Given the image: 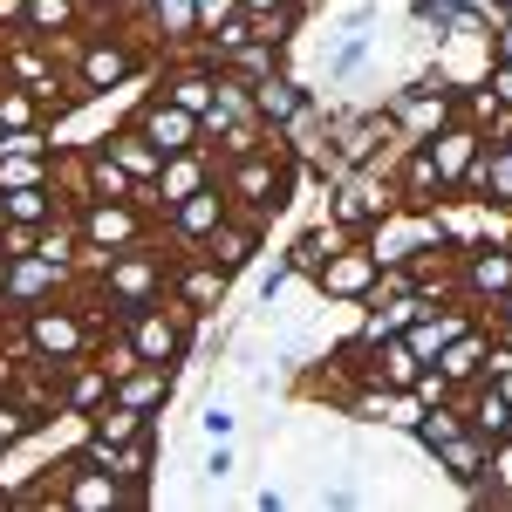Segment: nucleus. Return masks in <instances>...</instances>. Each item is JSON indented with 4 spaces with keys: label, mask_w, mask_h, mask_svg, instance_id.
Masks as SVG:
<instances>
[{
    "label": "nucleus",
    "mask_w": 512,
    "mask_h": 512,
    "mask_svg": "<svg viewBox=\"0 0 512 512\" xmlns=\"http://www.w3.org/2000/svg\"><path fill=\"white\" fill-rule=\"evenodd\" d=\"M219 192H226V205H233V212L260 219V226H274L280 212L294 205V192H301V164H294L274 137H267L260 151L219 164Z\"/></svg>",
    "instance_id": "nucleus-1"
},
{
    "label": "nucleus",
    "mask_w": 512,
    "mask_h": 512,
    "mask_svg": "<svg viewBox=\"0 0 512 512\" xmlns=\"http://www.w3.org/2000/svg\"><path fill=\"white\" fill-rule=\"evenodd\" d=\"M62 55H69V96H76V110L96 103V96H110V89H130L144 69H158L151 48H137V35H110V28H82Z\"/></svg>",
    "instance_id": "nucleus-2"
},
{
    "label": "nucleus",
    "mask_w": 512,
    "mask_h": 512,
    "mask_svg": "<svg viewBox=\"0 0 512 512\" xmlns=\"http://www.w3.org/2000/svg\"><path fill=\"white\" fill-rule=\"evenodd\" d=\"M96 321H89V308H82L76 294H62V301H41V308H28V315L14 321V342H21V355L28 362H41V369H69V362H82V355H96Z\"/></svg>",
    "instance_id": "nucleus-3"
},
{
    "label": "nucleus",
    "mask_w": 512,
    "mask_h": 512,
    "mask_svg": "<svg viewBox=\"0 0 512 512\" xmlns=\"http://www.w3.org/2000/svg\"><path fill=\"white\" fill-rule=\"evenodd\" d=\"M89 280H96L103 308L123 321L130 308H151V301H164V280H171V246H164V239L123 246V253H110V260H103V274H89Z\"/></svg>",
    "instance_id": "nucleus-4"
},
{
    "label": "nucleus",
    "mask_w": 512,
    "mask_h": 512,
    "mask_svg": "<svg viewBox=\"0 0 512 512\" xmlns=\"http://www.w3.org/2000/svg\"><path fill=\"white\" fill-rule=\"evenodd\" d=\"M117 328L130 335V349L144 355V362H164V369H185L192 349H198V315H185L171 294L151 301V308H130Z\"/></svg>",
    "instance_id": "nucleus-5"
},
{
    "label": "nucleus",
    "mask_w": 512,
    "mask_h": 512,
    "mask_svg": "<svg viewBox=\"0 0 512 512\" xmlns=\"http://www.w3.org/2000/svg\"><path fill=\"white\" fill-rule=\"evenodd\" d=\"M396 205H403V198H396V185H390V158L383 164H355L342 185H328V219H335L342 233H355V239L369 233L376 219H390Z\"/></svg>",
    "instance_id": "nucleus-6"
},
{
    "label": "nucleus",
    "mask_w": 512,
    "mask_h": 512,
    "mask_svg": "<svg viewBox=\"0 0 512 512\" xmlns=\"http://www.w3.org/2000/svg\"><path fill=\"white\" fill-rule=\"evenodd\" d=\"M76 233L89 253H123V246H144L158 239V219L130 198H82L76 205Z\"/></svg>",
    "instance_id": "nucleus-7"
},
{
    "label": "nucleus",
    "mask_w": 512,
    "mask_h": 512,
    "mask_svg": "<svg viewBox=\"0 0 512 512\" xmlns=\"http://www.w3.org/2000/svg\"><path fill=\"white\" fill-rule=\"evenodd\" d=\"M62 506L69 512H144L151 492H137V485H123L117 472H103V465H89L82 451H69V458H62Z\"/></svg>",
    "instance_id": "nucleus-8"
},
{
    "label": "nucleus",
    "mask_w": 512,
    "mask_h": 512,
    "mask_svg": "<svg viewBox=\"0 0 512 512\" xmlns=\"http://www.w3.org/2000/svg\"><path fill=\"white\" fill-rule=\"evenodd\" d=\"M76 287V267L41 260V253H7V287H0V321H21L41 301H62Z\"/></svg>",
    "instance_id": "nucleus-9"
},
{
    "label": "nucleus",
    "mask_w": 512,
    "mask_h": 512,
    "mask_svg": "<svg viewBox=\"0 0 512 512\" xmlns=\"http://www.w3.org/2000/svg\"><path fill=\"white\" fill-rule=\"evenodd\" d=\"M376 274H383V260L369 253V239H342L315 274H308V287H315L328 308H355V301H369Z\"/></svg>",
    "instance_id": "nucleus-10"
},
{
    "label": "nucleus",
    "mask_w": 512,
    "mask_h": 512,
    "mask_svg": "<svg viewBox=\"0 0 512 512\" xmlns=\"http://www.w3.org/2000/svg\"><path fill=\"white\" fill-rule=\"evenodd\" d=\"M328 144L349 164H383L403 144V130H396V117L383 103H369V110H328Z\"/></svg>",
    "instance_id": "nucleus-11"
},
{
    "label": "nucleus",
    "mask_w": 512,
    "mask_h": 512,
    "mask_svg": "<svg viewBox=\"0 0 512 512\" xmlns=\"http://www.w3.org/2000/svg\"><path fill=\"white\" fill-rule=\"evenodd\" d=\"M164 294L185 308V315L212 321L226 308V294H233V274L212 260V253H171V280H164Z\"/></svg>",
    "instance_id": "nucleus-12"
},
{
    "label": "nucleus",
    "mask_w": 512,
    "mask_h": 512,
    "mask_svg": "<svg viewBox=\"0 0 512 512\" xmlns=\"http://www.w3.org/2000/svg\"><path fill=\"white\" fill-rule=\"evenodd\" d=\"M226 212H233V205H226L219 178H212V185H198L192 198H178L171 212H158V239L171 253H205V239H212V226H219Z\"/></svg>",
    "instance_id": "nucleus-13"
},
{
    "label": "nucleus",
    "mask_w": 512,
    "mask_h": 512,
    "mask_svg": "<svg viewBox=\"0 0 512 512\" xmlns=\"http://www.w3.org/2000/svg\"><path fill=\"white\" fill-rule=\"evenodd\" d=\"M130 123H137L151 144H158L164 158H178V151H212V144H205V123H198L192 110H178L171 96H144Z\"/></svg>",
    "instance_id": "nucleus-14"
},
{
    "label": "nucleus",
    "mask_w": 512,
    "mask_h": 512,
    "mask_svg": "<svg viewBox=\"0 0 512 512\" xmlns=\"http://www.w3.org/2000/svg\"><path fill=\"white\" fill-rule=\"evenodd\" d=\"M424 151H431L437 178H444V198H465V178H472V158L485 151V137H478L465 117H451L444 130H431V137H424Z\"/></svg>",
    "instance_id": "nucleus-15"
},
{
    "label": "nucleus",
    "mask_w": 512,
    "mask_h": 512,
    "mask_svg": "<svg viewBox=\"0 0 512 512\" xmlns=\"http://www.w3.org/2000/svg\"><path fill=\"white\" fill-rule=\"evenodd\" d=\"M137 28L151 35V62L192 55V41H198V0H151Z\"/></svg>",
    "instance_id": "nucleus-16"
},
{
    "label": "nucleus",
    "mask_w": 512,
    "mask_h": 512,
    "mask_svg": "<svg viewBox=\"0 0 512 512\" xmlns=\"http://www.w3.org/2000/svg\"><path fill=\"white\" fill-rule=\"evenodd\" d=\"M212 89H219V69H212V62H198V55H171V62H158V96H171L178 110L205 117V110H212Z\"/></svg>",
    "instance_id": "nucleus-17"
},
{
    "label": "nucleus",
    "mask_w": 512,
    "mask_h": 512,
    "mask_svg": "<svg viewBox=\"0 0 512 512\" xmlns=\"http://www.w3.org/2000/svg\"><path fill=\"white\" fill-rule=\"evenodd\" d=\"M89 28V14H82V0H28L21 7V28L14 35H28V41H41V48H69V41Z\"/></svg>",
    "instance_id": "nucleus-18"
},
{
    "label": "nucleus",
    "mask_w": 512,
    "mask_h": 512,
    "mask_svg": "<svg viewBox=\"0 0 512 512\" xmlns=\"http://www.w3.org/2000/svg\"><path fill=\"white\" fill-rule=\"evenodd\" d=\"M205 253H212L226 274H246V267L267 253V226H260V219H246V212H226V219L212 226V239H205Z\"/></svg>",
    "instance_id": "nucleus-19"
},
{
    "label": "nucleus",
    "mask_w": 512,
    "mask_h": 512,
    "mask_svg": "<svg viewBox=\"0 0 512 512\" xmlns=\"http://www.w3.org/2000/svg\"><path fill=\"white\" fill-rule=\"evenodd\" d=\"M308 96H315L308 82L294 76V69H280V76L253 82V117L267 123V137H280L287 123H294V117H301V110H308Z\"/></svg>",
    "instance_id": "nucleus-20"
},
{
    "label": "nucleus",
    "mask_w": 512,
    "mask_h": 512,
    "mask_svg": "<svg viewBox=\"0 0 512 512\" xmlns=\"http://www.w3.org/2000/svg\"><path fill=\"white\" fill-rule=\"evenodd\" d=\"M431 362H437V376H444L451 390H465V383H478V376H485V362H492V335L472 321V328H465V335H451Z\"/></svg>",
    "instance_id": "nucleus-21"
},
{
    "label": "nucleus",
    "mask_w": 512,
    "mask_h": 512,
    "mask_svg": "<svg viewBox=\"0 0 512 512\" xmlns=\"http://www.w3.org/2000/svg\"><path fill=\"white\" fill-rule=\"evenodd\" d=\"M431 465H437L444 478H451L458 492H472L478 478L492 472V444H485L478 431H458V437H444V444L431 451Z\"/></svg>",
    "instance_id": "nucleus-22"
},
{
    "label": "nucleus",
    "mask_w": 512,
    "mask_h": 512,
    "mask_svg": "<svg viewBox=\"0 0 512 512\" xmlns=\"http://www.w3.org/2000/svg\"><path fill=\"white\" fill-rule=\"evenodd\" d=\"M458 410H465V431H478L485 444H499L506 424H512V403H506V390H499L492 376L465 383V390H458Z\"/></svg>",
    "instance_id": "nucleus-23"
},
{
    "label": "nucleus",
    "mask_w": 512,
    "mask_h": 512,
    "mask_svg": "<svg viewBox=\"0 0 512 512\" xmlns=\"http://www.w3.org/2000/svg\"><path fill=\"white\" fill-rule=\"evenodd\" d=\"M110 396H123L130 410H151V417H164V403L178 396V369H164V362H137L130 376H117V383H110Z\"/></svg>",
    "instance_id": "nucleus-24"
},
{
    "label": "nucleus",
    "mask_w": 512,
    "mask_h": 512,
    "mask_svg": "<svg viewBox=\"0 0 512 512\" xmlns=\"http://www.w3.org/2000/svg\"><path fill=\"white\" fill-rule=\"evenodd\" d=\"M96 144H103V151H110V158L137 178V185H151V178L164 171V151L144 137V130H137V123H117V130H110V137H96Z\"/></svg>",
    "instance_id": "nucleus-25"
},
{
    "label": "nucleus",
    "mask_w": 512,
    "mask_h": 512,
    "mask_svg": "<svg viewBox=\"0 0 512 512\" xmlns=\"http://www.w3.org/2000/svg\"><path fill=\"white\" fill-rule=\"evenodd\" d=\"M0 212H7V226H48V219H62L69 212V198L55 192V185H14V192H0Z\"/></svg>",
    "instance_id": "nucleus-26"
},
{
    "label": "nucleus",
    "mask_w": 512,
    "mask_h": 512,
    "mask_svg": "<svg viewBox=\"0 0 512 512\" xmlns=\"http://www.w3.org/2000/svg\"><path fill=\"white\" fill-rule=\"evenodd\" d=\"M253 117V82L246 76H233V69H219V89H212V110H205V144H212V137H219V130H226V123H246Z\"/></svg>",
    "instance_id": "nucleus-27"
},
{
    "label": "nucleus",
    "mask_w": 512,
    "mask_h": 512,
    "mask_svg": "<svg viewBox=\"0 0 512 512\" xmlns=\"http://www.w3.org/2000/svg\"><path fill=\"white\" fill-rule=\"evenodd\" d=\"M82 178H89V198H137V178L103 144H82Z\"/></svg>",
    "instance_id": "nucleus-28"
},
{
    "label": "nucleus",
    "mask_w": 512,
    "mask_h": 512,
    "mask_svg": "<svg viewBox=\"0 0 512 512\" xmlns=\"http://www.w3.org/2000/svg\"><path fill=\"white\" fill-rule=\"evenodd\" d=\"M342 239H355V233H342L335 219H315L308 233H294V239H287V260H294V274L308 280V274H315V267H321V260H328V253L342 246Z\"/></svg>",
    "instance_id": "nucleus-29"
},
{
    "label": "nucleus",
    "mask_w": 512,
    "mask_h": 512,
    "mask_svg": "<svg viewBox=\"0 0 512 512\" xmlns=\"http://www.w3.org/2000/svg\"><path fill=\"white\" fill-rule=\"evenodd\" d=\"M458 431H465V410H458V396H451V403H424V410H417V424H410V437H417L424 451H437L444 437H458Z\"/></svg>",
    "instance_id": "nucleus-30"
},
{
    "label": "nucleus",
    "mask_w": 512,
    "mask_h": 512,
    "mask_svg": "<svg viewBox=\"0 0 512 512\" xmlns=\"http://www.w3.org/2000/svg\"><path fill=\"white\" fill-rule=\"evenodd\" d=\"M41 431H48V424H41L35 410H28L14 390H0V444H7V451H21V444H35Z\"/></svg>",
    "instance_id": "nucleus-31"
},
{
    "label": "nucleus",
    "mask_w": 512,
    "mask_h": 512,
    "mask_svg": "<svg viewBox=\"0 0 512 512\" xmlns=\"http://www.w3.org/2000/svg\"><path fill=\"white\" fill-rule=\"evenodd\" d=\"M0 123L7 130H28V123H48V103H41L28 82H7L0 76Z\"/></svg>",
    "instance_id": "nucleus-32"
},
{
    "label": "nucleus",
    "mask_w": 512,
    "mask_h": 512,
    "mask_svg": "<svg viewBox=\"0 0 512 512\" xmlns=\"http://www.w3.org/2000/svg\"><path fill=\"white\" fill-rule=\"evenodd\" d=\"M226 69H233V76H246V82H267V76H280V69H287V48H274V41L253 35L233 62H226Z\"/></svg>",
    "instance_id": "nucleus-33"
},
{
    "label": "nucleus",
    "mask_w": 512,
    "mask_h": 512,
    "mask_svg": "<svg viewBox=\"0 0 512 512\" xmlns=\"http://www.w3.org/2000/svg\"><path fill=\"white\" fill-rule=\"evenodd\" d=\"M301 28H308V14H301V7H267V14H253V35L274 41V48H294Z\"/></svg>",
    "instance_id": "nucleus-34"
},
{
    "label": "nucleus",
    "mask_w": 512,
    "mask_h": 512,
    "mask_svg": "<svg viewBox=\"0 0 512 512\" xmlns=\"http://www.w3.org/2000/svg\"><path fill=\"white\" fill-rule=\"evenodd\" d=\"M362 62H369V35H362V28H349V35H342V48L328 55V82H349Z\"/></svg>",
    "instance_id": "nucleus-35"
},
{
    "label": "nucleus",
    "mask_w": 512,
    "mask_h": 512,
    "mask_svg": "<svg viewBox=\"0 0 512 512\" xmlns=\"http://www.w3.org/2000/svg\"><path fill=\"white\" fill-rule=\"evenodd\" d=\"M294 280H301V274H294V260H287V246H280L274 260L260 267V301L274 308V301H280V294H287V287H294Z\"/></svg>",
    "instance_id": "nucleus-36"
},
{
    "label": "nucleus",
    "mask_w": 512,
    "mask_h": 512,
    "mask_svg": "<svg viewBox=\"0 0 512 512\" xmlns=\"http://www.w3.org/2000/svg\"><path fill=\"white\" fill-rule=\"evenodd\" d=\"M198 472H205V485H226L233 478V437H205V465Z\"/></svg>",
    "instance_id": "nucleus-37"
},
{
    "label": "nucleus",
    "mask_w": 512,
    "mask_h": 512,
    "mask_svg": "<svg viewBox=\"0 0 512 512\" xmlns=\"http://www.w3.org/2000/svg\"><path fill=\"white\" fill-rule=\"evenodd\" d=\"M410 396H417V403H451L458 390L437 376V362H424V369H417V383H410Z\"/></svg>",
    "instance_id": "nucleus-38"
},
{
    "label": "nucleus",
    "mask_w": 512,
    "mask_h": 512,
    "mask_svg": "<svg viewBox=\"0 0 512 512\" xmlns=\"http://www.w3.org/2000/svg\"><path fill=\"white\" fill-rule=\"evenodd\" d=\"M478 82L492 89V103H506V110H512V62H492V55H485V69H478Z\"/></svg>",
    "instance_id": "nucleus-39"
},
{
    "label": "nucleus",
    "mask_w": 512,
    "mask_h": 512,
    "mask_svg": "<svg viewBox=\"0 0 512 512\" xmlns=\"http://www.w3.org/2000/svg\"><path fill=\"white\" fill-rule=\"evenodd\" d=\"M239 14V0H198V35H212L219 21H233Z\"/></svg>",
    "instance_id": "nucleus-40"
},
{
    "label": "nucleus",
    "mask_w": 512,
    "mask_h": 512,
    "mask_svg": "<svg viewBox=\"0 0 512 512\" xmlns=\"http://www.w3.org/2000/svg\"><path fill=\"white\" fill-rule=\"evenodd\" d=\"M198 431H205V437H233V431H239V417L226 410V403H212V410L198 417Z\"/></svg>",
    "instance_id": "nucleus-41"
},
{
    "label": "nucleus",
    "mask_w": 512,
    "mask_h": 512,
    "mask_svg": "<svg viewBox=\"0 0 512 512\" xmlns=\"http://www.w3.org/2000/svg\"><path fill=\"white\" fill-rule=\"evenodd\" d=\"M485 55H492V62H512V14L492 28V35H485Z\"/></svg>",
    "instance_id": "nucleus-42"
},
{
    "label": "nucleus",
    "mask_w": 512,
    "mask_h": 512,
    "mask_svg": "<svg viewBox=\"0 0 512 512\" xmlns=\"http://www.w3.org/2000/svg\"><path fill=\"white\" fill-rule=\"evenodd\" d=\"M82 14H89V28H110L117 21V0H82Z\"/></svg>",
    "instance_id": "nucleus-43"
},
{
    "label": "nucleus",
    "mask_w": 512,
    "mask_h": 512,
    "mask_svg": "<svg viewBox=\"0 0 512 512\" xmlns=\"http://www.w3.org/2000/svg\"><path fill=\"white\" fill-rule=\"evenodd\" d=\"M21 7H28V0H0V35H14V28H21Z\"/></svg>",
    "instance_id": "nucleus-44"
},
{
    "label": "nucleus",
    "mask_w": 512,
    "mask_h": 512,
    "mask_svg": "<svg viewBox=\"0 0 512 512\" xmlns=\"http://www.w3.org/2000/svg\"><path fill=\"white\" fill-rule=\"evenodd\" d=\"M144 7L151 0H117V21H144Z\"/></svg>",
    "instance_id": "nucleus-45"
},
{
    "label": "nucleus",
    "mask_w": 512,
    "mask_h": 512,
    "mask_svg": "<svg viewBox=\"0 0 512 512\" xmlns=\"http://www.w3.org/2000/svg\"><path fill=\"white\" fill-rule=\"evenodd\" d=\"M246 14H267V7H294V0H239Z\"/></svg>",
    "instance_id": "nucleus-46"
},
{
    "label": "nucleus",
    "mask_w": 512,
    "mask_h": 512,
    "mask_svg": "<svg viewBox=\"0 0 512 512\" xmlns=\"http://www.w3.org/2000/svg\"><path fill=\"white\" fill-rule=\"evenodd\" d=\"M294 7H301V14H315V7H321V0H294Z\"/></svg>",
    "instance_id": "nucleus-47"
},
{
    "label": "nucleus",
    "mask_w": 512,
    "mask_h": 512,
    "mask_svg": "<svg viewBox=\"0 0 512 512\" xmlns=\"http://www.w3.org/2000/svg\"><path fill=\"white\" fill-rule=\"evenodd\" d=\"M0 239H7V212H0Z\"/></svg>",
    "instance_id": "nucleus-48"
},
{
    "label": "nucleus",
    "mask_w": 512,
    "mask_h": 512,
    "mask_svg": "<svg viewBox=\"0 0 512 512\" xmlns=\"http://www.w3.org/2000/svg\"><path fill=\"white\" fill-rule=\"evenodd\" d=\"M0 137H7V123H0Z\"/></svg>",
    "instance_id": "nucleus-49"
},
{
    "label": "nucleus",
    "mask_w": 512,
    "mask_h": 512,
    "mask_svg": "<svg viewBox=\"0 0 512 512\" xmlns=\"http://www.w3.org/2000/svg\"><path fill=\"white\" fill-rule=\"evenodd\" d=\"M0 451H7V444H0Z\"/></svg>",
    "instance_id": "nucleus-50"
}]
</instances>
